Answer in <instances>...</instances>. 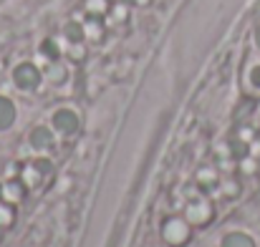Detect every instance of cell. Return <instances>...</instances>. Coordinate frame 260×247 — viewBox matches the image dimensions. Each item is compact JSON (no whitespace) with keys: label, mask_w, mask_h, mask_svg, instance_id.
<instances>
[{"label":"cell","mask_w":260,"mask_h":247,"mask_svg":"<svg viewBox=\"0 0 260 247\" xmlns=\"http://www.w3.org/2000/svg\"><path fill=\"white\" fill-rule=\"evenodd\" d=\"M10 222H13V212L0 207V225H10Z\"/></svg>","instance_id":"1"}]
</instances>
